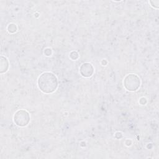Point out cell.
I'll return each instance as SVG.
<instances>
[{
	"instance_id": "cell-1",
	"label": "cell",
	"mask_w": 159,
	"mask_h": 159,
	"mask_svg": "<svg viewBox=\"0 0 159 159\" xmlns=\"http://www.w3.org/2000/svg\"><path fill=\"white\" fill-rule=\"evenodd\" d=\"M38 86L40 89L45 93H53L58 86L57 79L52 73H43L39 78Z\"/></svg>"
},
{
	"instance_id": "cell-2",
	"label": "cell",
	"mask_w": 159,
	"mask_h": 159,
	"mask_svg": "<svg viewBox=\"0 0 159 159\" xmlns=\"http://www.w3.org/2000/svg\"><path fill=\"white\" fill-rule=\"evenodd\" d=\"M124 83L128 90L135 91L140 86V79L135 75L130 74L126 76Z\"/></svg>"
},
{
	"instance_id": "cell-3",
	"label": "cell",
	"mask_w": 159,
	"mask_h": 159,
	"mask_svg": "<svg viewBox=\"0 0 159 159\" xmlns=\"http://www.w3.org/2000/svg\"><path fill=\"white\" fill-rule=\"evenodd\" d=\"M14 119V122L17 125L25 126L28 124L30 117L29 114L26 111L24 110H20L16 113Z\"/></svg>"
},
{
	"instance_id": "cell-4",
	"label": "cell",
	"mask_w": 159,
	"mask_h": 159,
	"mask_svg": "<svg viewBox=\"0 0 159 159\" xmlns=\"http://www.w3.org/2000/svg\"><path fill=\"white\" fill-rule=\"evenodd\" d=\"M81 68L86 70L85 71H81V73L83 76L88 77V76H90L92 75V74L93 73V67L90 63H83L81 65Z\"/></svg>"
}]
</instances>
